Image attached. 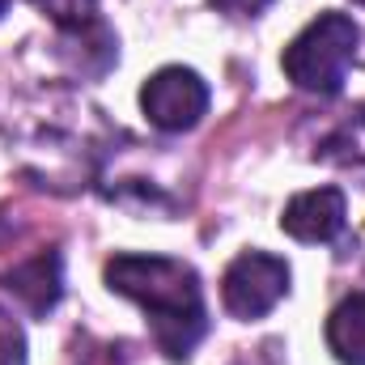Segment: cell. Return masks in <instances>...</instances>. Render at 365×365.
Here are the masks:
<instances>
[{"label": "cell", "mask_w": 365, "mask_h": 365, "mask_svg": "<svg viewBox=\"0 0 365 365\" xmlns=\"http://www.w3.org/2000/svg\"><path fill=\"white\" fill-rule=\"evenodd\" d=\"M106 289L119 297H132L145 310L153 340L170 361H187L191 349L208 331V306H204L200 276L182 259L115 255V259H106Z\"/></svg>", "instance_id": "1"}, {"label": "cell", "mask_w": 365, "mask_h": 365, "mask_svg": "<svg viewBox=\"0 0 365 365\" xmlns=\"http://www.w3.org/2000/svg\"><path fill=\"white\" fill-rule=\"evenodd\" d=\"M357 43H361V26L349 13H319L280 56L284 77L306 93H331L344 90L349 68L357 64Z\"/></svg>", "instance_id": "2"}, {"label": "cell", "mask_w": 365, "mask_h": 365, "mask_svg": "<svg viewBox=\"0 0 365 365\" xmlns=\"http://www.w3.org/2000/svg\"><path fill=\"white\" fill-rule=\"evenodd\" d=\"M284 293H289V264L268 251H242L221 276V302L242 323L276 310Z\"/></svg>", "instance_id": "3"}, {"label": "cell", "mask_w": 365, "mask_h": 365, "mask_svg": "<svg viewBox=\"0 0 365 365\" xmlns=\"http://www.w3.org/2000/svg\"><path fill=\"white\" fill-rule=\"evenodd\" d=\"M140 110L158 132H187L204 119L208 110V86L195 68L182 64H166L158 68L145 90H140Z\"/></svg>", "instance_id": "4"}, {"label": "cell", "mask_w": 365, "mask_h": 365, "mask_svg": "<svg viewBox=\"0 0 365 365\" xmlns=\"http://www.w3.org/2000/svg\"><path fill=\"white\" fill-rule=\"evenodd\" d=\"M344 217H349L344 191L340 187H314V191H302L284 204L280 230L297 242H331L344 230Z\"/></svg>", "instance_id": "5"}, {"label": "cell", "mask_w": 365, "mask_h": 365, "mask_svg": "<svg viewBox=\"0 0 365 365\" xmlns=\"http://www.w3.org/2000/svg\"><path fill=\"white\" fill-rule=\"evenodd\" d=\"M30 314H47L56 302H60V293H64V259H60V251H38L34 259H26V264H17L13 272H9V284H4Z\"/></svg>", "instance_id": "6"}, {"label": "cell", "mask_w": 365, "mask_h": 365, "mask_svg": "<svg viewBox=\"0 0 365 365\" xmlns=\"http://www.w3.org/2000/svg\"><path fill=\"white\" fill-rule=\"evenodd\" d=\"M327 349L340 365H365V293L344 297L327 319Z\"/></svg>", "instance_id": "7"}, {"label": "cell", "mask_w": 365, "mask_h": 365, "mask_svg": "<svg viewBox=\"0 0 365 365\" xmlns=\"http://www.w3.org/2000/svg\"><path fill=\"white\" fill-rule=\"evenodd\" d=\"M38 9L60 26V30H77L98 17V0H38Z\"/></svg>", "instance_id": "8"}, {"label": "cell", "mask_w": 365, "mask_h": 365, "mask_svg": "<svg viewBox=\"0 0 365 365\" xmlns=\"http://www.w3.org/2000/svg\"><path fill=\"white\" fill-rule=\"evenodd\" d=\"M0 365H26V336L13 314L0 310Z\"/></svg>", "instance_id": "9"}, {"label": "cell", "mask_w": 365, "mask_h": 365, "mask_svg": "<svg viewBox=\"0 0 365 365\" xmlns=\"http://www.w3.org/2000/svg\"><path fill=\"white\" fill-rule=\"evenodd\" d=\"M221 13H230V17H255L259 9H268L272 0H212Z\"/></svg>", "instance_id": "10"}, {"label": "cell", "mask_w": 365, "mask_h": 365, "mask_svg": "<svg viewBox=\"0 0 365 365\" xmlns=\"http://www.w3.org/2000/svg\"><path fill=\"white\" fill-rule=\"evenodd\" d=\"M4 9H9V0H0V13H4Z\"/></svg>", "instance_id": "11"}, {"label": "cell", "mask_w": 365, "mask_h": 365, "mask_svg": "<svg viewBox=\"0 0 365 365\" xmlns=\"http://www.w3.org/2000/svg\"><path fill=\"white\" fill-rule=\"evenodd\" d=\"M357 4H365V0H357Z\"/></svg>", "instance_id": "12"}]
</instances>
